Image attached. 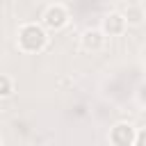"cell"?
<instances>
[{
    "label": "cell",
    "mask_w": 146,
    "mask_h": 146,
    "mask_svg": "<svg viewBox=\"0 0 146 146\" xmlns=\"http://www.w3.org/2000/svg\"><path fill=\"white\" fill-rule=\"evenodd\" d=\"M135 146H146V128L137 130V137H135Z\"/></svg>",
    "instance_id": "cell-8"
},
{
    "label": "cell",
    "mask_w": 146,
    "mask_h": 146,
    "mask_svg": "<svg viewBox=\"0 0 146 146\" xmlns=\"http://www.w3.org/2000/svg\"><path fill=\"white\" fill-rule=\"evenodd\" d=\"M123 18H125L128 25H139V23L144 21V9L137 7V5H130V7L123 11Z\"/></svg>",
    "instance_id": "cell-6"
},
{
    "label": "cell",
    "mask_w": 146,
    "mask_h": 146,
    "mask_svg": "<svg viewBox=\"0 0 146 146\" xmlns=\"http://www.w3.org/2000/svg\"><path fill=\"white\" fill-rule=\"evenodd\" d=\"M41 21H43V27H48V30H62L68 23V11L62 5H50L43 11V18Z\"/></svg>",
    "instance_id": "cell-2"
},
{
    "label": "cell",
    "mask_w": 146,
    "mask_h": 146,
    "mask_svg": "<svg viewBox=\"0 0 146 146\" xmlns=\"http://www.w3.org/2000/svg\"><path fill=\"white\" fill-rule=\"evenodd\" d=\"M48 46V32L39 23H25L18 30V48L23 52H41Z\"/></svg>",
    "instance_id": "cell-1"
},
{
    "label": "cell",
    "mask_w": 146,
    "mask_h": 146,
    "mask_svg": "<svg viewBox=\"0 0 146 146\" xmlns=\"http://www.w3.org/2000/svg\"><path fill=\"white\" fill-rule=\"evenodd\" d=\"M125 27H128V23H125L123 14H119V11H112L103 18V34L105 36H119L125 32Z\"/></svg>",
    "instance_id": "cell-4"
},
{
    "label": "cell",
    "mask_w": 146,
    "mask_h": 146,
    "mask_svg": "<svg viewBox=\"0 0 146 146\" xmlns=\"http://www.w3.org/2000/svg\"><path fill=\"white\" fill-rule=\"evenodd\" d=\"M14 94V80L5 73H0V98H7Z\"/></svg>",
    "instance_id": "cell-7"
},
{
    "label": "cell",
    "mask_w": 146,
    "mask_h": 146,
    "mask_svg": "<svg viewBox=\"0 0 146 146\" xmlns=\"http://www.w3.org/2000/svg\"><path fill=\"white\" fill-rule=\"evenodd\" d=\"M139 100H141V103L146 105V84H144V87L139 89Z\"/></svg>",
    "instance_id": "cell-9"
},
{
    "label": "cell",
    "mask_w": 146,
    "mask_h": 146,
    "mask_svg": "<svg viewBox=\"0 0 146 146\" xmlns=\"http://www.w3.org/2000/svg\"><path fill=\"white\" fill-rule=\"evenodd\" d=\"M135 137H137V130L132 123H116L110 130V141L114 146H135Z\"/></svg>",
    "instance_id": "cell-3"
},
{
    "label": "cell",
    "mask_w": 146,
    "mask_h": 146,
    "mask_svg": "<svg viewBox=\"0 0 146 146\" xmlns=\"http://www.w3.org/2000/svg\"><path fill=\"white\" fill-rule=\"evenodd\" d=\"M80 43H82L84 50L96 52V50L103 48V43H105V34H103V30H87V32L80 36Z\"/></svg>",
    "instance_id": "cell-5"
}]
</instances>
